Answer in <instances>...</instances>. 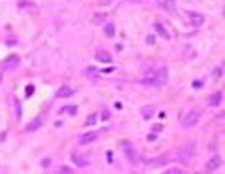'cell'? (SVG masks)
Returning a JSON list of instances; mask_svg holds the SVG:
<instances>
[{"mask_svg": "<svg viewBox=\"0 0 225 174\" xmlns=\"http://www.w3.org/2000/svg\"><path fill=\"white\" fill-rule=\"evenodd\" d=\"M153 133L157 134V133H163V125L159 123V125H153Z\"/></svg>", "mask_w": 225, "mask_h": 174, "instance_id": "cell-23", "label": "cell"}, {"mask_svg": "<svg viewBox=\"0 0 225 174\" xmlns=\"http://www.w3.org/2000/svg\"><path fill=\"white\" fill-rule=\"evenodd\" d=\"M221 101H223V93H216V95H212V98L208 101V104H210V106H218V104H221Z\"/></svg>", "mask_w": 225, "mask_h": 174, "instance_id": "cell-14", "label": "cell"}, {"mask_svg": "<svg viewBox=\"0 0 225 174\" xmlns=\"http://www.w3.org/2000/svg\"><path fill=\"white\" fill-rule=\"evenodd\" d=\"M152 115H153V108H152V106L142 108V117H144V119H149Z\"/></svg>", "mask_w": 225, "mask_h": 174, "instance_id": "cell-16", "label": "cell"}, {"mask_svg": "<svg viewBox=\"0 0 225 174\" xmlns=\"http://www.w3.org/2000/svg\"><path fill=\"white\" fill-rule=\"evenodd\" d=\"M199 119H201V110H189L185 114V117L182 119V125H184V129H191L199 123Z\"/></svg>", "mask_w": 225, "mask_h": 174, "instance_id": "cell-2", "label": "cell"}, {"mask_svg": "<svg viewBox=\"0 0 225 174\" xmlns=\"http://www.w3.org/2000/svg\"><path fill=\"white\" fill-rule=\"evenodd\" d=\"M98 2H101L102 6H110V4L114 2V0H98Z\"/></svg>", "mask_w": 225, "mask_h": 174, "instance_id": "cell-25", "label": "cell"}, {"mask_svg": "<svg viewBox=\"0 0 225 174\" xmlns=\"http://www.w3.org/2000/svg\"><path fill=\"white\" fill-rule=\"evenodd\" d=\"M102 119H110V112H108V110L102 112Z\"/></svg>", "mask_w": 225, "mask_h": 174, "instance_id": "cell-26", "label": "cell"}, {"mask_svg": "<svg viewBox=\"0 0 225 174\" xmlns=\"http://www.w3.org/2000/svg\"><path fill=\"white\" fill-rule=\"evenodd\" d=\"M17 6H19V10H30V12H36V4L30 2V0H21Z\"/></svg>", "mask_w": 225, "mask_h": 174, "instance_id": "cell-12", "label": "cell"}, {"mask_svg": "<svg viewBox=\"0 0 225 174\" xmlns=\"http://www.w3.org/2000/svg\"><path fill=\"white\" fill-rule=\"evenodd\" d=\"M76 106H66V108H63L61 110V114H70V115H74V114H76Z\"/></svg>", "mask_w": 225, "mask_h": 174, "instance_id": "cell-20", "label": "cell"}, {"mask_svg": "<svg viewBox=\"0 0 225 174\" xmlns=\"http://www.w3.org/2000/svg\"><path fill=\"white\" fill-rule=\"evenodd\" d=\"M74 95V89L68 87V85H63L59 91H57V98H66V96H72Z\"/></svg>", "mask_w": 225, "mask_h": 174, "instance_id": "cell-9", "label": "cell"}, {"mask_svg": "<svg viewBox=\"0 0 225 174\" xmlns=\"http://www.w3.org/2000/svg\"><path fill=\"white\" fill-rule=\"evenodd\" d=\"M221 167V157L219 155H214V157H210L208 159V163H206V167H204V170L206 172H214L216 168H219Z\"/></svg>", "mask_w": 225, "mask_h": 174, "instance_id": "cell-7", "label": "cell"}, {"mask_svg": "<svg viewBox=\"0 0 225 174\" xmlns=\"http://www.w3.org/2000/svg\"><path fill=\"white\" fill-rule=\"evenodd\" d=\"M157 6L168 13H176L178 12V4H176V0H157Z\"/></svg>", "mask_w": 225, "mask_h": 174, "instance_id": "cell-3", "label": "cell"}, {"mask_svg": "<svg viewBox=\"0 0 225 174\" xmlns=\"http://www.w3.org/2000/svg\"><path fill=\"white\" fill-rule=\"evenodd\" d=\"M121 148L125 150V153H127V159L131 163H134V150H133V146H129V140H121Z\"/></svg>", "mask_w": 225, "mask_h": 174, "instance_id": "cell-8", "label": "cell"}, {"mask_svg": "<svg viewBox=\"0 0 225 174\" xmlns=\"http://www.w3.org/2000/svg\"><path fill=\"white\" fill-rule=\"evenodd\" d=\"M85 74L87 76H98V74H101V70H96V68H93V66H89V68H85Z\"/></svg>", "mask_w": 225, "mask_h": 174, "instance_id": "cell-19", "label": "cell"}, {"mask_svg": "<svg viewBox=\"0 0 225 174\" xmlns=\"http://www.w3.org/2000/svg\"><path fill=\"white\" fill-rule=\"evenodd\" d=\"M42 121H44V117H42V115H38V117H36L34 121H30L25 129H27V131H34V129H38V125H42Z\"/></svg>", "mask_w": 225, "mask_h": 174, "instance_id": "cell-13", "label": "cell"}, {"mask_svg": "<svg viewBox=\"0 0 225 174\" xmlns=\"http://www.w3.org/2000/svg\"><path fill=\"white\" fill-rule=\"evenodd\" d=\"M106 155H108V163H112V161H114V153H112V152H108Z\"/></svg>", "mask_w": 225, "mask_h": 174, "instance_id": "cell-29", "label": "cell"}, {"mask_svg": "<svg viewBox=\"0 0 225 174\" xmlns=\"http://www.w3.org/2000/svg\"><path fill=\"white\" fill-rule=\"evenodd\" d=\"M216 76H223V66H221V68H216Z\"/></svg>", "mask_w": 225, "mask_h": 174, "instance_id": "cell-27", "label": "cell"}, {"mask_svg": "<svg viewBox=\"0 0 225 174\" xmlns=\"http://www.w3.org/2000/svg\"><path fill=\"white\" fill-rule=\"evenodd\" d=\"M32 91H34V87H32V85H29V87H27V95H32Z\"/></svg>", "mask_w": 225, "mask_h": 174, "instance_id": "cell-31", "label": "cell"}, {"mask_svg": "<svg viewBox=\"0 0 225 174\" xmlns=\"http://www.w3.org/2000/svg\"><path fill=\"white\" fill-rule=\"evenodd\" d=\"M95 140H98V133L96 131H89V133H83L82 136H80V144H93Z\"/></svg>", "mask_w": 225, "mask_h": 174, "instance_id": "cell-6", "label": "cell"}, {"mask_svg": "<svg viewBox=\"0 0 225 174\" xmlns=\"http://www.w3.org/2000/svg\"><path fill=\"white\" fill-rule=\"evenodd\" d=\"M193 87H197V89H199V87H203V82H201V80H197V82L193 83Z\"/></svg>", "mask_w": 225, "mask_h": 174, "instance_id": "cell-28", "label": "cell"}, {"mask_svg": "<svg viewBox=\"0 0 225 174\" xmlns=\"http://www.w3.org/2000/svg\"><path fill=\"white\" fill-rule=\"evenodd\" d=\"M104 32H106V36H108V38H114V36H115V27H114V23H106Z\"/></svg>", "mask_w": 225, "mask_h": 174, "instance_id": "cell-15", "label": "cell"}, {"mask_svg": "<svg viewBox=\"0 0 225 174\" xmlns=\"http://www.w3.org/2000/svg\"><path fill=\"white\" fill-rule=\"evenodd\" d=\"M129 4H134V6H144V4H149L152 0H127Z\"/></svg>", "mask_w": 225, "mask_h": 174, "instance_id": "cell-21", "label": "cell"}, {"mask_svg": "<svg viewBox=\"0 0 225 174\" xmlns=\"http://www.w3.org/2000/svg\"><path fill=\"white\" fill-rule=\"evenodd\" d=\"M61 172H63V174H68V172H70V168H68V167H61Z\"/></svg>", "mask_w": 225, "mask_h": 174, "instance_id": "cell-30", "label": "cell"}, {"mask_svg": "<svg viewBox=\"0 0 225 174\" xmlns=\"http://www.w3.org/2000/svg\"><path fill=\"white\" fill-rule=\"evenodd\" d=\"M96 61H102V63H110V61H112V57H110L108 53H102V51H101V53H96Z\"/></svg>", "mask_w": 225, "mask_h": 174, "instance_id": "cell-17", "label": "cell"}, {"mask_svg": "<svg viewBox=\"0 0 225 174\" xmlns=\"http://www.w3.org/2000/svg\"><path fill=\"white\" fill-rule=\"evenodd\" d=\"M187 17H189V23L193 27H201V25L206 21L203 13H197V12H187Z\"/></svg>", "mask_w": 225, "mask_h": 174, "instance_id": "cell-5", "label": "cell"}, {"mask_svg": "<svg viewBox=\"0 0 225 174\" xmlns=\"http://www.w3.org/2000/svg\"><path fill=\"white\" fill-rule=\"evenodd\" d=\"M195 153H197V142L189 140L178 150V159L182 163H187V161H191V157H195Z\"/></svg>", "mask_w": 225, "mask_h": 174, "instance_id": "cell-1", "label": "cell"}, {"mask_svg": "<svg viewBox=\"0 0 225 174\" xmlns=\"http://www.w3.org/2000/svg\"><path fill=\"white\" fill-rule=\"evenodd\" d=\"M72 161L76 163L78 167H87V161H85V159H82L80 155H74V157H72Z\"/></svg>", "mask_w": 225, "mask_h": 174, "instance_id": "cell-18", "label": "cell"}, {"mask_svg": "<svg viewBox=\"0 0 225 174\" xmlns=\"http://www.w3.org/2000/svg\"><path fill=\"white\" fill-rule=\"evenodd\" d=\"M166 163H168L166 157H155V159L149 161V167H152V168H161V167H165Z\"/></svg>", "mask_w": 225, "mask_h": 174, "instance_id": "cell-11", "label": "cell"}, {"mask_svg": "<svg viewBox=\"0 0 225 174\" xmlns=\"http://www.w3.org/2000/svg\"><path fill=\"white\" fill-rule=\"evenodd\" d=\"M153 29L157 31V34H161V38H165V40H168V38H170V34L166 32V29L163 27V25H161L159 21H153Z\"/></svg>", "mask_w": 225, "mask_h": 174, "instance_id": "cell-10", "label": "cell"}, {"mask_svg": "<svg viewBox=\"0 0 225 174\" xmlns=\"http://www.w3.org/2000/svg\"><path fill=\"white\" fill-rule=\"evenodd\" d=\"M0 80H2V74H0Z\"/></svg>", "mask_w": 225, "mask_h": 174, "instance_id": "cell-32", "label": "cell"}, {"mask_svg": "<svg viewBox=\"0 0 225 174\" xmlns=\"http://www.w3.org/2000/svg\"><path fill=\"white\" fill-rule=\"evenodd\" d=\"M166 76H168V72H166V66H161L159 70H157V74H155V78H152L153 80V83L155 85H165L166 83Z\"/></svg>", "mask_w": 225, "mask_h": 174, "instance_id": "cell-4", "label": "cell"}, {"mask_svg": "<svg viewBox=\"0 0 225 174\" xmlns=\"http://www.w3.org/2000/svg\"><path fill=\"white\" fill-rule=\"evenodd\" d=\"M95 121H96V114H91V115L87 117V121H85V125H93Z\"/></svg>", "mask_w": 225, "mask_h": 174, "instance_id": "cell-22", "label": "cell"}, {"mask_svg": "<svg viewBox=\"0 0 225 174\" xmlns=\"http://www.w3.org/2000/svg\"><path fill=\"white\" fill-rule=\"evenodd\" d=\"M102 19H106V15H104V13H101V15H95V23H101Z\"/></svg>", "mask_w": 225, "mask_h": 174, "instance_id": "cell-24", "label": "cell"}]
</instances>
